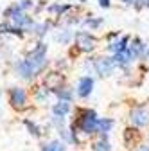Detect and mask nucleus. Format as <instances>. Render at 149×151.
I'll return each instance as SVG.
<instances>
[{
    "instance_id": "obj_1",
    "label": "nucleus",
    "mask_w": 149,
    "mask_h": 151,
    "mask_svg": "<svg viewBox=\"0 0 149 151\" xmlns=\"http://www.w3.org/2000/svg\"><path fill=\"white\" fill-rule=\"evenodd\" d=\"M72 126L76 128L77 133H83V135H86V137L97 133L99 117H97L95 110H90V108L79 110V111H77V119H76V122H74Z\"/></svg>"
},
{
    "instance_id": "obj_2",
    "label": "nucleus",
    "mask_w": 149,
    "mask_h": 151,
    "mask_svg": "<svg viewBox=\"0 0 149 151\" xmlns=\"http://www.w3.org/2000/svg\"><path fill=\"white\" fill-rule=\"evenodd\" d=\"M25 63L29 65V68L32 70L34 76H38L45 70L47 67V43L40 42V43H36V47H32V50H29V54L25 56Z\"/></svg>"
},
{
    "instance_id": "obj_3",
    "label": "nucleus",
    "mask_w": 149,
    "mask_h": 151,
    "mask_svg": "<svg viewBox=\"0 0 149 151\" xmlns=\"http://www.w3.org/2000/svg\"><path fill=\"white\" fill-rule=\"evenodd\" d=\"M74 40H76V45L81 52H92L97 47V38L88 31H77L74 34Z\"/></svg>"
},
{
    "instance_id": "obj_4",
    "label": "nucleus",
    "mask_w": 149,
    "mask_h": 151,
    "mask_svg": "<svg viewBox=\"0 0 149 151\" xmlns=\"http://www.w3.org/2000/svg\"><path fill=\"white\" fill-rule=\"evenodd\" d=\"M92 65H94V70L101 76V78H108V76H111V74H113V70H115L113 58H110V56H101V58H95Z\"/></svg>"
},
{
    "instance_id": "obj_5",
    "label": "nucleus",
    "mask_w": 149,
    "mask_h": 151,
    "mask_svg": "<svg viewBox=\"0 0 149 151\" xmlns=\"http://www.w3.org/2000/svg\"><path fill=\"white\" fill-rule=\"evenodd\" d=\"M9 103L16 110L27 108V92L22 86H11L9 88Z\"/></svg>"
},
{
    "instance_id": "obj_6",
    "label": "nucleus",
    "mask_w": 149,
    "mask_h": 151,
    "mask_svg": "<svg viewBox=\"0 0 149 151\" xmlns=\"http://www.w3.org/2000/svg\"><path fill=\"white\" fill-rule=\"evenodd\" d=\"M129 121L137 128H145L149 124V111L144 106H137L129 111Z\"/></svg>"
},
{
    "instance_id": "obj_7",
    "label": "nucleus",
    "mask_w": 149,
    "mask_h": 151,
    "mask_svg": "<svg viewBox=\"0 0 149 151\" xmlns=\"http://www.w3.org/2000/svg\"><path fill=\"white\" fill-rule=\"evenodd\" d=\"M76 92H77V96L83 97V99L90 97V93L94 92V78H92V76H83V78H79Z\"/></svg>"
},
{
    "instance_id": "obj_8",
    "label": "nucleus",
    "mask_w": 149,
    "mask_h": 151,
    "mask_svg": "<svg viewBox=\"0 0 149 151\" xmlns=\"http://www.w3.org/2000/svg\"><path fill=\"white\" fill-rule=\"evenodd\" d=\"M14 72H16L18 78L27 79V81H31V79L36 78V76L32 74V70L29 68V65L25 63V60H16V61H14Z\"/></svg>"
},
{
    "instance_id": "obj_9",
    "label": "nucleus",
    "mask_w": 149,
    "mask_h": 151,
    "mask_svg": "<svg viewBox=\"0 0 149 151\" xmlns=\"http://www.w3.org/2000/svg\"><path fill=\"white\" fill-rule=\"evenodd\" d=\"M111 58H113L115 67H120V68H126V67H129V65L135 61L133 56H131V52H129V49H128V50H122V52H119V54H113Z\"/></svg>"
},
{
    "instance_id": "obj_10",
    "label": "nucleus",
    "mask_w": 149,
    "mask_h": 151,
    "mask_svg": "<svg viewBox=\"0 0 149 151\" xmlns=\"http://www.w3.org/2000/svg\"><path fill=\"white\" fill-rule=\"evenodd\" d=\"M129 52H131V56H133V60H138V58H142L144 56V52H145V49H147V45L140 40V38H133V42L129 43Z\"/></svg>"
},
{
    "instance_id": "obj_11",
    "label": "nucleus",
    "mask_w": 149,
    "mask_h": 151,
    "mask_svg": "<svg viewBox=\"0 0 149 151\" xmlns=\"http://www.w3.org/2000/svg\"><path fill=\"white\" fill-rule=\"evenodd\" d=\"M61 83H63V76L58 74V72H52L45 78V85L50 92H56L58 88H61Z\"/></svg>"
},
{
    "instance_id": "obj_12",
    "label": "nucleus",
    "mask_w": 149,
    "mask_h": 151,
    "mask_svg": "<svg viewBox=\"0 0 149 151\" xmlns=\"http://www.w3.org/2000/svg\"><path fill=\"white\" fill-rule=\"evenodd\" d=\"M129 43V36H120L117 42H111L110 45H108V50L111 52V54H119V52H122V50H128V45Z\"/></svg>"
},
{
    "instance_id": "obj_13",
    "label": "nucleus",
    "mask_w": 149,
    "mask_h": 151,
    "mask_svg": "<svg viewBox=\"0 0 149 151\" xmlns=\"http://www.w3.org/2000/svg\"><path fill=\"white\" fill-rule=\"evenodd\" d=\"M115 126V121L110 119V117H104V119H99V126H97V133L101 135V139H108V133L111 131V128Z\"/></svg>"
},
{
    "instance_id": "obj_14",
    "label": "nucleus",
    "mask_w": 149,
    "mask_h": 151,
    "mask_svg": "<svg viewBox=\"0 0 149 151\" xmlns=\"http://www.w3.org/2000/svg\"><path fill=\"white\" fill-rule=\"evenodd\" d=\"M68 111H70V103L58 101L52 106V117H67Z\"/></svg>"
},
{
    "instance_id": "obj_15",
    "label": "nucleus",
    "mask_w": 149,
    "mask_h": 151,
    "mask_svg": "<svg viewBox=\"0 0 149 151\" xmlns=\"http://www.w3.org/2000/svg\"><path fill=\"white\" fill-rule=\"evenodd\" d=\"M70 7L72 6H68V4H52V6L47 7V11L54 16H63L67 11H70Z\"/></svg>"
},
{
    "instance_id": "obj_16",
    "label": "nucleus",
    "mask_w": 149,
    "mask_h": 151,
    "mask_svg": "<svg viewBox=\"0 0 149 151\" xmlns=\"http://www.w3.org/2000/svg\"><path fill=\"white\" fill-rule=\"evenodd\" d=\"M54 93H56V96H58V99L63 101V103H70V101H72V88H68V86H61V88L56 90Z\"/></svg>"
},
{
    "instance_id": "obj_17",
    "label": "nucleus",
    "mask_w": 149,
    "mask_h": 151,
    "mask_svg": "<svg viewBox=\"0 0 149 151\" xmlns=\"http://www.w3.org/2000/svg\"><path fill=\"white\" fill-rule=\"evenodd\" d=\"M24 124H25V128L29 129V133H31L32 137H42V135H43L42 128L36 124V122H32L31 119H24Z\"/></svg>"
},
{
    "instance_id": "obj_18",
    "label": "nucleus",
    "mask_w": 149,
    "mask_h": 151,
    "mask_svg": "<svg viewBox=\"0 0 149 151\" xmlns=\"http://www.w3.org/2000/svg\"><path fill=\"white\" fill-rule=\"evenodd\" d=\"M138 139V131L137 129H133V128H128L126 131H124V142H126V146H133V142Z\"/></svg>"
},
{
    "instance_id": "obj_19",
    "label": "nucleus",
    "mask_w": 149,
    "mask_h": 151,
    "mask_svg": "<svg viewBox=\"0 0 149 151\" xmlns=\"http://www.w3.org/2000/svg\"><path fill=\"white\" fill-rule=\"evenodd\" d=\"M42 151H65V144L61 140H52L42 146Z\"/></svg>"
},
{
    "instance_id": "obj_20",
    "label": "nucleus",
    "mask_w": 149,
    "mask_h": 151,
    "mask_svg": "<svg viewBox=\"0 0 149 151\" xmlns=\"http://www.w3.org/2000/svg\"><path fill=\"white\" fill-rule=\"evenodd\" d=\"M102 22H104V18H95V16H88L86 20H85V25H88L92 31H95V29H99L101 25H102Z\"/></svg>"
},
{
    "instance_id": "obj_21",
    "label": "nucleus",
    "mask_w": 149,
    "mask_h": 151,
    "mask_svg": "<svg viewBox=\"0 0 149 151\" xmlns=\"http://www.w3.org/2000/svg\"><path fill=\"white\" fill-rule=\"evenodd\" d=\"M49 96H50V90H49V88H45V86H42V88H38V90H36V93H34V99L38 101V103H45V101L49 99Z\"/></svg>"
},
{
    "instance_id": "obj_22",
    "label": "nucleus",
    "mask_w": 149,
    "mask_h": 151,
    "mask_svg": "<svg viewBox=\"0 0 149 151\" xmlns=\"http://www.w3.org/2000/svg\"><path fill=\"white\" fill-rule=\"evenodd\" d=\"M92 151H111V146H110L108 139H99L94 146H92Z\"/></svg>"
},
{
    "instance_id": "obj_23",
    "label": "nucleus",
    "mask_w": 149,
    "mask_h": 151,
    "mask_svg": "<svg viewBox=\"0 0 149 151\" xmlns=\"http://www.w3.org/2000/svg\"><path fill=\"white\" fill-rule=\"evenodd\" d=\"M49 24L47 22H42V24H38L36 22V25H34V29H32V34H36L38 38H42L43 34H47V31H49Z\"/></svg>"
},
{
    "instance_id": "obj_24",
    "label": "nucleus",
    "mask_w": 149,
    "mask_h": 151,
    "mask_svg": "<svg viewBox=\"0 0 149 151\" xmlns=\"http://www.w3.org/2000/svg\"><path fill=\"white\" fill-rule=\"evenodd\" d=\"M70 38H72V32H70L68 29H65L63 32H59L58 36H56V40H58L59 43H68V42H70Z\"/></svg>"
},
{
    "instance_id": "obj_25",
    "label": "nucleus",
    "mask_w": 149,
    "mask_h": 151,
    "mask_svg": "<svg viewBox=\"0 0 149 151\" xmlns=\"http://www.w3.org/2000/svg\"><path fill=\"white\" fill-rule=\"evenodd\" d=\"M122 2H124L126 6H133V7H137V9L145 7V0H122Z\"/></svg>"
},
{
    "instance_id": "obj_26",
    "label": "nucleus",
    "mask_w": 149,
    "mask_h": 151,
    "mask_svg": "<svg viewBox=\"0 0 149 151\" xmlns=\"http://www.w3.org/2000/svg\"><path fill=\"white\" fill-rule=\"evenodd\" d=\"M110 4H111V0H99V6H101V7H104V9H106V7H110Z\"/></svg>"
},
{
    "instance_id": "obj_27",
    "label": "nucleus",
    "mask_w": 149,
    "mask_h": 151,
    "mask_svg": "<svg viewBox=\"0 0 149 151\" xmlns=\"http://www.w3.org/2000/svg\"><path fill=\"white\" fill-rule=\"evenodd\" d=\"M137 151H149V144H140Z\"/></svg>"
},
{
    "instance_id": "obj_28",
    "label": "nucleus",
    "mask_w": 149,
    "mask_h": 151,
    "mask_svg": "<svg viewBox=\"0 0 149 151\" xmlns=\"http://www.w3.org/2000/svg\"><path fill=\"white\" fill-rule=\"evenodd\" d=\"M145 7H149V0H145Z\"/></svg>"
},
{
    "instance_id": "obj_29",
    "label": "nucleus",
    "mask_w": 149,
    "mask_h": 151,
    "mask_svg": "<svg viewBox=\"0 0 149 151\" xmlns=\"http://www.w3.org/2000/svg\"><path fill=\"white\" fill-rule=\"evenodd\" d=\"M0 47H2V42H0Z\"/></svg>"
}]
</instances>
